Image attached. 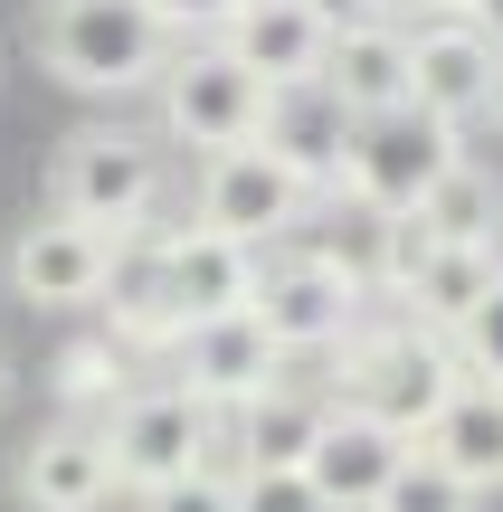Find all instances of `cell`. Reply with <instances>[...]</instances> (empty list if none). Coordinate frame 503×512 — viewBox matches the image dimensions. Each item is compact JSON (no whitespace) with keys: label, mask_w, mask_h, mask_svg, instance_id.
Listing matches in <instances>:
<instances>
[{"label":"cell","mask_w":503,"mask_h":512,"mask_svg":"<svg viewBox=\"0 0 503 512\" xmlns=\"http://www.w3.org/2000/svg\"><path fill=\"white\" fill-rule=\"evenodd\" d=\"M456 351H447V332H428V323H409V313H390V323H371L361 313L352 332H342V351H333V389L361 408V418H380L390 437H428V418L456 399Z\"/></svg>","instance_id":"1"},{"label":"cell","mask_w":503,"mask_h":512,"mask_svg":"<svg viewBox=\"0 0 503 512\" xmlns=\"http://www.w3.org/2000/svg\"><path fill=\"white\" fill-rule=\"evenodd\" d=\"M38 67L57 76L67 95H143L171 57V29L143 10V0H38L29 19Z\"/></svg>","instance_id":"2"},{"label":"cell","mask_w":503,"mask_h":512,"mask_svg":"<svg viewBox=\"0 0 503 512\" xmlns=\"http://www.w3.org/2000/svg\"><path fill=\"white\" fill-rule=\"evenodd\" d=\"M162 181H171L162 143H143V133H124V124H86V133H67L57 162H48V209L105 228V238H143L152 209H162Z\"/></svg>","instance_id":"3"},{"label":"cell","mask_w":503,"mask_h":512,"mask_svg":"<svg viewBox=\"0 0 503 512\" xmlns=\"http://www.w3.org/2000/svg\"><path fill=\"white\" fill-rule=\"evenodd\" d=\"M447 162H466V133L437 124L428 105H380V114H352V152H342V181L333 200L371 209V219H399V209L428 200V181Z\"/></svg>","instance_id":"4"},{"label":"cell","mask_w":503,"mask_h":512,"mask_svg":"<svg viewBox=\"0 0 503 512\" xmlns=\"http://www.w3.org/2000/svg\"><path fill=\"white\" fill-rule=\"evenodd\" d=\"M152 95H162V143L181 152H238L257 143V114H266V76L238 67L219 38H181L152 76Z\"/></svg>","instance_id":"5"},{"label":"cell","mask_w":503,"mask_h":512,"mask_svg":"<svg viewBox=\"0 0 503 512\" xmlns=\"http://www.w3.org/2000/svg\"><path fill=\"white\" fill-rule=\"evenodd\" d=\"M247 313L295 361V351H342V332L371 313V294H361V266H342L333 247H285V256H257Z\"/></svg>","instance_id":"6"},{"label":"cell","mask_w":503,"mask_h":512,"mask_svg":"<svg viewBox=\"0 0 503 512\" xmlns=\"http://www.w3.org/2000/svg\"><path fill=\"white\" fill-rule=\"evenodd\" d=\"M124 256H133V238H105V228H86V219L38 209V219L10 238L0 285H10L19 304H38V313H86V304H105V294H114Z\"/></svg>","instance_id":"7"},{"label":"cell","mask_w":503,"mask_h":512,"mask_svg":"<svg viewBox=\"0 0 503 512\" xmlns=\"http://www.w3.org/2000/svg\"><path fill=\"white\" fill-rule=\"evenodd\" d=\"M105 465H114V484H171V475H190V465H209V408L190 399V389H171V380H133L124 399L105 408Z\"/></svg>","instance_id":"8"},{"label":"cell","mask_w":503,"mask_h":512,"mask_svg":"<svg viewBox=\"0 0 503 512\" xmlns=\"http://www.w3.org/2000/svg\"><path fill=\"white\" fill-rule=\"evenodd\" d=\"M314 209V190L276 162L266 143H238V152H200V190H190V219L219 228V238H285V228Z\"/></svg>","instance_id":"9"},{"label":"cell","mask_w":503,"mask_h":512,"mask_svg":"<svg viewBox=\"0 0 503 512\" xmlns=\"http://www.w3.org/2000/svg\"><path fill=\"white\" fill-rule=\"evenodd\" d=\"M494 95H503V48L475 19H456V10H437V19H418L409 29V105H428L437 124H485L494 114Z\"/></svg>","instance_id":"10"},{"label":"cell","mask_w":503,"mask_h":512,"mask_svg":"<svg viewBox=\"0 0 503 512\" xmlns=\"http://www.w3.org/2000/svg\"><path fill=\"white\" fill-rule=\"evenodd\" d=\"M266 380H285V351L266 342L257 313H200L171 332V389H190L200 408H238Z\"/></svg>","instance_id":"11"},{"label":"cell","mask_w":503,"mask_h":512,"mask_svg":"<svg viewBox=\"0 0 503 512\" xmlns=\"http://www.w3.org/2000/svg\"><path fill=\"white\" fill-rule=\"evenodd\" d=\"M143 275H152V294L171 304V323H200V313H247L257 247H247V238H219V228H200V219H181L171 238H152Z\"/></svg>","instance_id":"12"},{"label":"cell","mask_w":503,"mask_h":512,"mask_svg":"<svg viewBox=\"0 0 503 512\" xmlns=\"http://www.w3.org/2000/svg\"><path fill=\"white\" fill-rule=\"evenodd\" d=\"M257 143L295 171L304 190H333L342 181V152H352V105H342L323 76H295V86H266V114H257Z\"/></svg>","instance_id":"13"},{"label":"cell","mask_w":503,"mask_h":512,"mask_svg":"<svg viewBox=\"0 0 503 512\" xmlns=\"http://www.w3.org/2000/svg\"><path fill=\"white\" fill-rule=\"evenodd\" d=\"M399 456H409V437H390V427L361 418L352 399H333L323 427H314V446H304V484H314L333 512H371V494L390 484Z\"/></svg>","instance_id":"14"},{"label":"cell","mask_w":503,"mask_h":512,"mask_svg":"<svg viewBox=\"0 0 503 512\" xmlns=\"http://www.w3.org/2000/svg\"><path fill=\"white\" fill-rule=\"evenodd\" d=\"M219 48L238 57V67H257L266 86L323 76V48H333V0H238V19L219 29Z\"/></svg>","instance_id":"15"},{"label":"cell","mask_w":503,"mask_h":512,"mask_svg":"<svg viewBox=\"0 0 503 512\" xmlns=\"http://www.w3.org/2000/svg\"><path fill=\"white\" fill-rule=\"evenodd\" d=\"M19 503L29 512H105L114 503V465H105V437H95L86 418L48 427V437L19 446Z\"/></svg>","instance_id":"16"},{"label":"cell","mask_w":503,"mask_h":512,"mask_svg":"<svg viewBox=\"0 0 503 512\" xmlns=\"http://www.w3.org/2000/svg\"><path fill=\"white\" fill-rule=\"evenodd\" d=\"M323 86L352 114L409 105V29L399 19H333V48H323Z\"/></svg>","instance_id":"17"},{"label":"cell","mask_w":503,"mask_h":512,"mask_svg":"<svg viewBox=\"0 0 503 512\" xmlns=\"http://www.w3.org/2000/svg\"><path fill=\"white\" fill-rule=\"evenodd\" d=\"M428 446L437 465H447L456 484H475V494H494L503 484V389H485V380H456V399L428 418Z\"/></svg>","instance_id":"18"},{"label":"cell","mask_w":503,"mask_h":512,"mask_svg":"<svg viewBox=\"0 0 503 512\" xmlns=\"http://www.w3.org/2000/svg\"><path fill=\"white\" fill-rule=\"evenodd\" d=\"M494 275H503V247H437L428 266L399 285V313H409V323H428V332H456L475 304H485Z\"/></svg>","instance_id":"19"},{"label":"cell","mask_w":503,"mask_h":512,"mask_svg":"<svg viewBox=\"0 0 503 512\" xmlns=\"http://www.w3.org/2000/svg\"><path fill=\"white\" fill-rule=\"evenodd\" d=\"M418 228L437 247H503V181L485 162H447L418 200Z\"/></svg>","instance_id":"20"},{"label":"cell","mask_w":503,"mask_h":512,"mask_svg":"<svg viewBox=\"0 0 503 512\" xmlns=\"http://www.w3.org/2000/svg\"><path fill=\"white\" fill-rule=\"evenodd\" d=\"M323 408L333 399H314V389H295V380H266L257 399H238V465H304Z\"/></svg>","instance_id":"21"},{"label":"cell","mask_w":503,"mask_h":512,"mask_svg":"<svg viewBox=\"0 0 503 512\" xmlns=\"http://www.w3.org/2000/svg\"><path fill=\"white\" fill-rule=\"evenodd\" d=\"M475 503H485V494H475V484H456L428 446H409V456L390 465V484L371 494V512H475Z\"/></svg>","instance_id":"22"},{"label":"cell","mask_w":503,"mask_h":512,"mask_svg":"<svg viewBox=\"0 0 503 512\" xmlns=\"http://www.w3.org/2000/svg\"><path fill=\"white\" fill-rule=\"evenodd\" d=\"M124 389H133L124 342H105V332H95V342H67V351H57V399H67V408H114Z\"/></svg>","instance_id":"23"},{"label":"cell","mask_w":503,"mask_h":512,"mask_svg":"<svg viewBox=\"0 0 503 512\" xmlns=\"http://www.w3.org/2000/svg\"><path fill=\"white\" fill-rule=\"evenodd\" d=\"M447 351H456V370H466V380H485V389H503V275L485 285V304H475L466 323L447 332Z\"/></svg>","instance_id":"24"},{"label":"cell","mask_w":503,"mask_h":512,"mask_svg":"<svg viewBox=\"0 0 503 512\" xmlns=\"http://www.w3.org/2000/svg\"><path fill=\"white\" fill-rule=\"evenodd\" d=\"M133 512H238V475H219V465H190V475L171 484H143Z\"/></svg>","instance_id":"25"},{"label":"cell","mask_w":503,"mask_h":512,"mask_svg":"<svg viewBox=\"0 0 503 512\" xmlns=\"http://www.w3.org/2000/svg\"><path fill=\"white\" fill-rule=\"evenodd\" d=\"M238 512H333L304 484V465H238Z\"/></svg>","instance_id":"26"},{"label":"cell","mask_w":503,"mask_h":512,"mask_svg":"<svg viewBox=\"0 0 503 512\" xmlns=\"http://www.w3.org/2000/svg\"><path fill=\"white\" fill-rule=\"evenodd\" d=\"M428 256H437V238H428V228H418V209H399V219H380V285H409V275L418 266H428Z\"/></svg>","instance_id":"27"},{"label":"cell","mask_w":503,"mask_h":512,"mask_svg":"<svg viewBox=\"0 0 503 512\" xmlns=\"http://www.w3.org/2000/svg\"><path fill=\"white\" fill-rule=\"evenodd\" d=\"M152 19H162L171 29V48H181V38H219L228 19H238V0H143Z\"/></svg>","instance_id":"28"},{"label":"cell","mask_w":503,"mask_h":512,"mask_svg":"<svg viewBox=\"0 0 503 512\" xmlns=\"http://www.w3.org/2000/svg\"><path fill=\"white\" fill-rule=\"evenodd\" d=\"M447 10H456V19H475V29L503 48V0H447Z\"/></svg>","instance_id":"29"},{"label":"cell","mask_w":503,"mask_h":512,"mask_svg":"<svg viewBox=\"0 0 503 512\" xmlns=\"http://www.w3.org/2000/svg\"><path fill=\"white\" fill-rule=\"evenodd\" d=\"M0 389H10V361H0Z\"/></svg>","instance_id":"30"},{"label":"cell","mask_w":503,"mask_h":512,"mask_svg":"<svg viewBox=\"0 0 503 512\" xmlns=\"http://www.w3.org/2000/svg\"><path fill=\"white\" fill-rule=\"evenodd\" d=\"M494 114H503V95H494Z\"/></svg>","instance_id":"31"}]
</instances>
